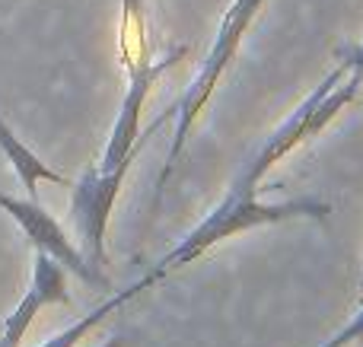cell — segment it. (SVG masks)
I'll list each match as a JSON object with an SVG mask.
<instances>
[{
	"mask_svg": "<svg viewBox=\"0 0 363 347\" xmlns=\"http://www.w3.org/2000/svg\"><path fill=\"white\" fill-rule=\"evenodd\" d=\"M118 57H121V67H131V64L150 61V35H147V0H121Z\"/></svg>",
	"mask_w": 363,
	"mask_h": 347,
	"instance_id": "10",
	"label": "cell"
},
{
	"mask_svg": "<svg viewBox=\"0 0 363 347\" xmlns=\"http://www.w3.org/2000/svg\"><path fill=\"white\" fill-rule=\"evenodd\" d=\"M258 185L249 182V178L236 176V182L230 185V191L223 195V201L166 255L163 261H157V268H150L153 280L169 278L172 271L191 265L194 258L213 249L217 242L230 239L236 233H245V229L255 227H274V223H287V220H325L332 214V204L319 201V198H294V201H258Z\"/></svg>",
	"mask_w": 363,
	"mask_h": 347,
	"instance_id": "1",
	"label": "cell"
},
{
	"mask_svg": "<svg viewBox=\"0 0 363 347\" xmlns=\"http://www.w3.org/2000/svg\"><path fill=\"white\" fill-rule=\"evenodd\" d=\"M335 57H338V64L345 70H351V74H360L363 76V42L341 45V48L335 51Z\"/></svg>",
	"mask_w": 363,
	"mask_h": 347,
	"instance_id": "12",
	"label": "cell"
},
{
	"mask_svg": "<svg viewBox=\"0 0 363 347\" xmlns=\"http://www.w3.org/2000/svg\"><path fill=\"white\" fill-rule=\"evenodd\" d=\"M55 303H70L67 293V271L57 265L51 255L35 252V261H32V284L26 290V297L19 300V306L4 319V331H0V347H19V341L26 338L29 325L35 322V316L45 309V306Z\"/></svg>",
	"mask_w": 363,
	"mask_h": 347,
	"instance_id": "7",
	"label": "cell"
},
{
	"mask_svg": "<svg viewBox=\"0 0 363 347\" xmlns=\"http://www.w3.org/2000/svg\"><path fill=\"white\" fill-rule=\"evenodd\" d=\"M0 210H6V214L16 220V227L26 233V239L32 242L35 252L51 255L64 271L77 274L83 284L99 287V290H108V287H112L106 278V271L89 265L86 255L67 239L61 223L38 204V198H13V195H4V191H0Z\"/></svg>",
	"mask_w": 363,
	"mask_h": 347,
	"instance_id": "6",
	"label": "cell"
},
{
	"mask_svg": "<svg viewBox=\"0 0 363 347\" xmlns=\"http://www.w3.org/2000/svg\"><path fill=\"white\" fill-rule=\"evenodd\" d=\"M360 86H363V76L351 74V70H345L338 64V67L294 108V115L264 140V147L242 166L239 176L258 185L271 166H277L284 157H290V153L306 144L309 137H319V134L338 118V112H345V108L357 99Z\"/></svg>",
	"mask_w": 363,
	"mask_h": 347,
	"instance_id": "3",
	"label": "cell"
},
{
	"mask_svg": "<svg viewBox=\"0 0 363 347\" xmlns=\"http://www.w3.org/2000/svg\"><path fill=\"white\" fill-rule=\"evenodd\" d=\"M182 57H185V48L176 45L169 55L150 57V61H140V64L125 67L128 70V89H125V99H121V112L115 115V125H112V134H108V140H106L102 159H99V166H96L99 172H112L115 166L125 163L131 153H138L147 137H153V134L166 125V115H160V118L140 134V108H144L147 96H150L153 86H157L160 76H163L166 70L176 67Z\"/></svg>",
	"mask_w": 363,
	"mask_h": 347,
	"instance_id": "4",
	"label": "cell"
},
{
	"mask_svg": "<svg viewBox=\"0 0 363 347\" xmlns=\"http://www.w3.org/2000/svg\"><path fill=\"white\" fill-rule=\"evenodd\" d=\"M153 284H157V280H153L150 274H144V278H140L138 284H131V287H128V290H118V293H115V297H108L106 303H99V306H96L93 312H86V316H80L74 325H67V329H64V331H57L55 338H48V341H42L38 347H77V344L83 341V338L89 335V331L96 329V325H102L108 316H112V312H118L121 306L128 303V300H134V297H138V293H144L147 287H153Z\"/></svg>",
	"mask_w": 363,
	"mask_h": 347,
	"instance_id": "9",
	"label": "cell"
},
{
	"mask_svg": "<svg viewBox=\"0 0 363 347\" xmlns=\"http://www.w3.org/2000/svg\"><path fill=\"white\" fill-rule=\"evenodd\" d=\"M264 4H268V0H233V4L223 10V19H220V25H217V35H213L211 51L204 55L198 74H194V80L188 83V89L182 93L176 108L169 112L172 118H176V131H172V144H169V153H166V166H163V172H160V178H157V201L163 198L166 182H169L179 157L185 153L188 137H191L201 112L207 108L213 89L220 86L223 74L230 70V64L236 61L239 48H242V38L249 35L252 23H255L258 10H262Z\"/></svg>",
	"mask_w": 363,
	"mask_h": 347,
	"instance_id": "2",
	"label": "cell"
},
{
	"mask_svg": "<svg viewBox=\"0 0 363 347\" xmlns=\"http://www.w3.org/2000/svg\"><path fill=\"white\" fill-rule=\"evenodd\" d=\"M0 150L6 153V159H10L13 172H16L19 182H23L26 198H35V195H38V182L70 185V178L64 176V172L51 169L48 163H42V159H38V153H32L29 147H26L23 140H19L16 134L10 131V125H6L4 118H0Z\"/></svg>",
	"mask_w": 363,
	"mask_h": 347,
	"instance_id": "8",
	"label": "cell"
},
{
	"mask_svg": "<svg viewBox=\"0 0 363 347\" xmlns=\"http://www.w3.org/2000/svg\"><path fill=\"white\" fill-rule=\"evenodd\" d=\"M99 347H128V341H125V338L118 335V338H108V341H102Z\"/></svg>",
	"mask_w": 363,
	"mask_h": 347,
	"instance_id": "13",
	"label": "cell"
},
{
	"mask_svg": "<svg viewBox=\"0 0 363 347\" xmlns=\"http://www.w3.org/2000/svg\"><path fill=\"white\" fill-rule=\"evenodd\" d=\"M360 290H363V278H360Z\"/></svg>",
	"mask_w": 363,
	"mask_h": 347,
	"instance_id": "14",
	"label": "cell"
},
{
	"mask_svg": "<svg viewBox=\"0 0 363 347\" xmlns=\"http://www.w3.org/2000/svg\"><path fill=\"white\" fill-rule=\"evenodd\" d=\"M360 341H363V309L351 319V325H347V329H341L338 335L328 338L322 347H351V344H360Z\"/></svg>",
	"mask_w": 363,
	"mask_h": 347,
	"instance_id": "11",
	"label": "cell"
},
{
	"mask_svg": "<svg viewBox=\"0 0 363 347\" xmlns=\"http://www.w3.org/2000/svg\"><path fill=\"white\" fill-rule=\"evenodd\" d=\"M140 153V150H138ZM118 163L112 172H99L96 166H89L80 176V182H74V195H70V220H74L77 239H80V252L86 255V261L99 271H106L108 255H106V229L112 220L115 201L121 195L125 176L131 169L134 157Z\"/></svg>",
	"mask_w": 363,
	"mask_h": 347,
	"instance_id": "5",
	"label": "cell"
}]
</instances>
